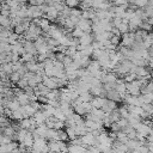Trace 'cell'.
Masks as SVG:
<instances>
[{
	"label": "cell",
	"instance_id": "cell-21",
	"mask_svg": "<svg viewBox=\"0 0 153 153\" xmlns=\"http://www.w3.org/2000/svg\"><path fill=\"white\" fill-rule=\"evenodd\" d=\"M141 108L143 109V111L151 117L153 115V103H149V104H142Z\"/></svg>",
	"mask_w": 153,
	"mask_h": 153
},
{
	"label": "cell",
	"instance_id": "cell-14",
	"mask_svg": "<svg viewBox=\"0 0 153 153\" xmlns=\"http://www.w3.org/2000/svg\"><path fill=\"white\" fill-rule=\"evenodd\" d=\"M11 118H13L14 121H18V122L24 118V115H23V111H22V106L11 112Z\"/></svg>",
	"mask_w": 153,
	"mask_h": 153
},
{
	"label": "cell",
	"instance_id": "cell-28",
	"mask_svg": "<svg viewBox=\"0 0 153 153\" xmlns=\"http://www.w3.org/2000/svg\"><path fill=\"white\" fill-rule=\"evenodd\" d=\"M151 71H153V59H151L149 57V60H148V66H147Z\"/></svg>",
	"mask_w": 153,
	"mask_h": 153
},
{
	"label": "cell",
	"instance_id": "cell-17",
	"mask_svg": "<svg viewBox=\"0 0 153 153\" xmlns=\"http://www.w3.org/2000/svg\"><path fill=\"white\" fill-rule=\"evenodd\" d=\"M112 5L118 6V7H123L127 10L129 7V1L128 0H112Z\"/></svg>",
	"mask_w": 153,
	"mask_h": 153
},
{
	"label": "cell",
	"instance_id": "cell-15",
	"mask_svg": "<svg viewBox=\"0 0 153 153\" xmlns=\"http://www.w3.org/2000/svg\"><path fill=\"white\" fill-rule=\"evenodd\" d=\"M117 110H118V114H120V116H121L122 118H128V116H129V110H128L127 104H122L120 108H117Z\"/></svg>",
	"mask_w": 153,
	"mask_h": 153
},
{
	"label": "cell",
	"instance_id": "cell-27",
	"mask_svg": "<svg viewBox=\"0 0 153 153\" xmlns=\"http://www.w3.org/2000/svg\"><path fill=\"white\" fill-rule=\"evenodd\" d=\"M117 124H118V126H120V128L123 130V129L128 126V120H127V118H122V117H121V118L117 121Z\"/></svg>",
	"mask_w": 153,
	"mask_h": 153
},
{
	"label": "cell",
	"instance_id": "cell-24",
	"mask_svg": "<svg viewBox=\"0 0 153 153\" xmlns=\"http://www.w3.org/2000/svg\"><path fill=\"white\" fill-rule=\"evenodd\" d=\"M82 33H84V31H82V30H80L78 26H75V27L71 31V36H72V37H74V38H79Z\"/></svg>",
	"mask_w": 153,
	"mask_h": 153
},
{
	"label": "cell",
	"instance_id": "cell-9",
	"mask_svg": "<svg viewBox=\"0 0 153 153\" xmlns=\"http://www.w3.org/2000/svg\"><path fill=\"white\" fill-rule=\"evenodd\" d=\"M105 98H106V99H110V100H114V102H116V103L122 102L121 96L116 92L115 88H114V90H110V91H106V93H105Z\"/></svg>",
	"mask_w": 153,
	"mask_h": 153
},
{
	"label": "cell",
	"instance_id": "cell-18",
	"mask_svg": "<svg viewBox=\"0 0 153 153\" xmlns=\"http://www.w3.org/2000/svg\"><path fill=\"white\" fill-rule=\"evenodd\" d=\"M137 76H136V74L135 73H133V72H129V73H127L122 79H123V81L126 82V84H128V82H131V81H134L135 79H136Z\"/></svg>",
	"mask_w": 153,
	"mask_h": 153
},
{
	"label": "cell",
	"instance_id": "cell-6",
	"mask_svg": "<svg viewBox=\"0 0 153 153\" xmlns=\"http://www.w3.org/2000/svg\"><path fill=\"white\" fill-rule=\"evenodd\" d=\"M116 109H117V103L114 102V100H110V99H105V103L102 106V110L105 114H110V112H112Z\"/></svg>",
	"mask_w": 153,
	"mask_h": 153
},
{
	"label": "cell",
	"instance_id": "cell-25",
	"mask_svg": "<svg viewBox=\"0 0 153 153\" xmlns=\"http://www.w3.org/2000/svg\"><path fill=\"white\" fill-rule=\"evenodd\" d=\"M139 29H141V30H143V31H147V32H151V30L153 29V26H152L149 23H147V22L145 20V22L141 23V25H140Z\"/></svg>",
	"mask_w": 153,
	"mask_h": 153
},
{
	"label": "cell",
	"instance_id": "cell-3",
	"mask_svg": "<svg viewBox=\"0 0 153 153\" xmlns=\"http://www.w3.org/2000/svg\"><path fill=\"white\" fill-rule=\"evenodd\" d=\"M76 26H78L80 30H82L84 32H92V22H91L90 19H84V18H81V19L78 22Z\"/></svg>",
	"mask_w": 153,
	"mask_h": 153
},
{
	"label": "cell",
	"instance_id": "cell-29",
	"mask_svg": "<svg viewBox=\"0 0 153 153\" xmlns=\"http://www.w3.org/2000/svg\"><path fill=\"white\" fill-rule=\"evenodd\" d=\"M130 151H131V153H141V152H140L137 148H136V149H130Z\"/></svg>",
	"mask_w": 153,
	"mask_h": 153
},
{
	"label": "cell",
	"instance_id": "cell-23",
	"mask_svg": "<svg viewBox=\"0 0 153 153\" xmlns=\"http://www.w3.org/2000/svg\"><path fill=\"white\" fill-rule=\"evenodd\" d=\"M57 140H59V141H67V140H68V136H67L66 130H63V129H57Z\"/></svg>",
	"mask_w": 153,
	"mask_h": 153
},
{
	"label": "cell",
	"instance_id": "cell-12",
	"mask_svg": "<svg viewBox=\"0 0 153 153\" xmlns=\"http://www.w3.org/2000/svg\"><path fill=\"white\" fill-rule=\"evenodd\" d=\"M50 22L47 19V18H44V17H42V18H39V22H38V26H39V29L43 31V32H48V30H49V27H50Z\"/></svg>",
	"mask_w": 153,
	"mask_h": 153
},
{
	"label": "cell",
	"instance_id": "cell-10",
	"mask_svg": "<svg viewBox=\"0 0 153 153\" xmlns=\"http://www.w3.org/2000/svg\"><path fill=\"white\" fill-rule=\"evenodd\" d=\"M149 127L146 124V123H143V122H141L137 127H136V133L137 134H140V135H142V136H145V137H147V135L149 134Z\"/></svg>",
	"mask_w": 153,
	"mask_h": 153
},
{
	"label": "cell",
	"instance_id": "cell-26",
	"mask_svg": "<svg viewBox=\"0 0 153 153\" xmlns=\"http://www.w3.org/2000/svg\"><path fill=\"white\" fill-rule=\"evenodd\" d=\"M112 44H115L116 47H118V44H120V42H121V36H116V35H112L111 37H110V39H109Z\"/></svg>",
	"mask_w": 153,
	"mask_h": 153
},
{
	"label": "cell",
	"instance_id": "cell-22",
	"mask_svg": "<svg viewBox=\"0 0 153 153\" xmlns=\"http://www.w3.org/2000/svg\"><path fill=\"white\" fill-rule=\"evenodd\" d=\"M141 98H142L143 104L153 103V93H143V94H141Z\"/></svg>",
	"mask_w": 153,
	"mask_h": 153
},
{
	"label": "cell",
	"instance_id": "cell-16",
	"mask_svg": "<svg viewBox=\"0 0 153 153\" xmlns=\"http://www.w3.org/2000/svg\"><path fill=\"white\" fill-rule=\"evenodd\" d=\"M66 133H67V136H68V140L69 141L71 140H74L75 137H78L74 127H66Z\"/></svg>",
	"mask_w": 153,
	"mask_h": 153
},
{
	"label": "cell",
	"instance_id": "cell-13",
	"mask_svg": "<svg viewBox=\"0 0 153 153\" xmlns=\"http://www.w3.org/2000/svg\"><path fill=\"white\" fill-rule=\"evenodd\" d=\"M11 53H14V54H18V55H22L24 53V47H23V42H17L14 44L11 45Z\"/></svg>",
	"mask_w": 153,
	"mask_h": 153
},
{
	"label": "cell",
	"instance_id": "cell-20",
	"mask_svg": "<svg viewBox=\"0 0 153 153\" xmlns=\"http://www.w3.org/2000/svg\"><path fill=\"white\" fill-rule=\"evenodd\" d=\"M20 78H22V75H20L18 72H12V73L8 75L10 81H11V82H13V84H17V82L20 80Z\"/></svg>",
	"mask_w": 153,
	"mask_h": 153
},
{
	"label": "cell",
	"instance_id": "cell-4",
	"mask_svg": "<svg viewBox=\"0 0 153 153\" xmlns=\"http://www.w3.org/2000/svg\"><path fill=\"white\" fill-rule=\"evenodd\" d=\"M78 39H79V44L81 45H91L94 41V37L91 32H84Z\"/></svg>",
	"mask_w": 153,
	"mask_h": 153
},
{
	"label": "cell",
	"instance_id": "cell-19",
	"mask_svg": "<svg viewBox=\"0 0 153 153\" xmlns=\"http://www.w3.org/2000/svg\"><path fill=\"white\" fill-rule=\"evenodd\" d=\"M63 4L69 8H76L80 4V0H63Z\"/></svg>",
	"mask_w": 153,
	"mask_h": 153
},
{
	"label": "cell",
	"instance_id": "cell-11",
	"mask_svg": "<svg viewBox=\"0 0 153 153\" xmlns=\"http://www.w3.org/2000/svg\"><path fill=\"white\" fill-rule=\"evenodd\" d=\"M32 118L35 120L36 124L38 126V124H42V123H44L47 117H45V115H44V112H43L42 110H38V111H36V112H35V115L32 116Z\"/></svg>",
	"mask_w": 153,
	"mask_h": 153
},
{
	"label": "cell",
	"instance_id": "cell-2",
	"mask_svg": "<svg viewBox=\"0 0 153 153\" xmlns=\"http://www.w3.org/2000/svg\"><path fill=\"white\" fill-rule=\"evenodd\" d=\"M135 42V33L129 31L127 33H123L121 36V43L123 47H127V48H131V45L134 44Z\"/></svg>",
	"mask_w": 153,
	"mask_h": 153
},
{
	"label": "cell",
	"instance_id": "cell-8",
	"mask_svg": "<svg viewBox=\"0 0 153 153\" xmlns=\"http://www.w3.org/2000/svg\"><path fill=\"white\" fill-rule=\"evenodd\" d=\"M22 111H23V115H24V118L26 117H32L36 112V110L33 109V106L29 103L26 105H22Z\"/></svg>",
	"mask_w": 153,
	"mask_h": 153
},
{
	"label": "cell",
	"instance_id": "cell-7",
	"mask_svg": "<svg viewBox=\"0 0 153 153\" xmlns=\"http://www.w3.org/2000/svg\"><path fill=\"white\" fill-rule=\"evenodd\" d=\"M105 97H99V96H94V97H92V99H91V105H92V108H96V109H102V106L104 105V103H105Z\"/></svg>",
	"mask_w": 153,
	"mask_h": 153
},
{
	"label": "cell",
	"instance_id": "cell-1",
	"mask_svg": "<svg viewBox=\"0 0 153 153\" xmlns=\"http://www.w3.org/2000/svg\"><path fill=\"white\" fill-rule=\"evenodd\" d=\"M80 140H81V145L85 146V147H90V146H94V145H97L96 136H94L91 131H87L86 134L81 135V136H80Z\"/></svg>",
	"mask_w": 153,
	"mask_h": 153
},
{
	"label": "cell",
	"instance_id": "cell-5",
	"mask_svg": "<svg viewBox=\"0 0 153 153\" xmlns=\"http://www.w3.org/2000/svg\"><path fill=\"white\" fill-rule=\"evenodd\" d=\"M33 141H35V137H33V134H32V131H26V134H25V136L23 137V140H22V142H20V145H23L24 147H26V148H31L32 147V145H33Z\"/></svg>",
	"mask_w": 153,
	"mask_h": 153
}]
</instances>
